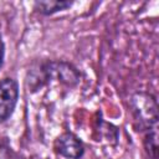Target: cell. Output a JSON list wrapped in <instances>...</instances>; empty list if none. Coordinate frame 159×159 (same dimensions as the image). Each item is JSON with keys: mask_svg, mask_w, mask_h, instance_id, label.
I'll return each instance as SVG.
<instances>
[{"mask_svg": "<svg viewBox=\"0 0 159 159\" xmlns=\"http://www.w3.org/2000/svg\"><path fill=\"white\" fill-rule=\"evenodd\" d=\"M19 98V86L12 78L0 81V123L5 122L12 114Z\"/></svg>", "mask_w": 159, "mask_h": 159, "instance_id": "2", "label": "cell"}, {"mask_svg": "<svg viewBox=\"0 0 159 159\" xmlns=\"http://www.w3.org/2000/svg\"><path fill=\"white\" fill-rule=\"evenodd\" d=\"M132 106L137 118L147 130L157 129L158 107H157L155 98L152 94L137 93L132 99Z\"/></svg>", "mask_w": 159, "mask_h": 159, "instance_id": "1", "label": "cell"}, {"mask_svg": "<svg viewBox=\"0 0 159 159\" xmlns=\"http://www.w3.org/2000/svg\"><path fill=\"white\" fill-rule=\"evenodd\" d=\"M4 55H5V46H4V42L0 39V68H1L2 62H4Z\"/></svg>", "mask_w": 159, "mask_h": 159, "instance_id": "6", "label": "cell"}, {"mask_svg": "<svg viewBox=\"0 0 159 159\" xmlns=\"http://www.w3.org/2000/svg\"><path fill=\"white\" fill-rule=\"evenodd\" d=\"M42 71H43L46 78L56 77L60 82H62L67 86H73L80 80L78 71L73 66H71L66 62H50L43 67Z\"/></svg>", "mask_w": 159, "mask_h": 159, "instance_id": "4", "label": "cell"}, {"mask_svg": "<svg viewBox=\"0 0 159 159\" xmlns=\"http://www.w3.org/2000/svg\"><path fill=\"white\" fill-rule=\"evenodd\" d=\"M72 6L71 1L65 0H47V1H36L35 10H37L42 15H52L55 12L66 10Z\"/></svg>", "mask_w": 159, "mask_h": 159, "instance_id": "5", "label": "cell"}, {"mask_svg": "<svg viewBox=\"0 0 159 159\" xmlns=\"http://www.w3.org/2000/svg\"><path fill=\"white\" fill-rule=\"evenodd\" d=\"M6 157V149L5 147H2V144L0 143V159H5Z\"/></svg>", "mask_w": 159, "mask_h": 159, "instance_id": "7", "label": "cell"}, {"mask_svg": "<svg viewBox=\"0 0 159 159\" xmlns=\"http://www.w3.org/2000/svg\"><path fill=\"white\" fill-rule=\"evenodd\" d=\"M55 152L67 159H80L84 153L83 143L73 133L66 132L61 134L55 142Z\"/></svg>", "mask_w": 159, "mask_h": 159, "instance_id": "3", "label": "cell"}]
</instances>
